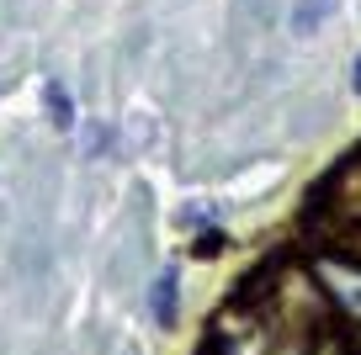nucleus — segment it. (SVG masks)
I'll return each instance as SVG.
<instances>
[{"label":"nucleus","mask_w":361,"mask_h":355,"mask_svg":"<svg viewBox=\"0 0 361 355\" xmlns=\"http://www.w3.org/2000/svg\"><path fill=\"white\" fill-rule=\"evenodd\" d=\"M149 313H154V323H159V329H170V323H176V270H165V276L154 281Z\"/></svg>","instance_id":"7ed1b4c3"},{"label":"nucleus","mask_w":361,"mask_h":355,"mask_svg":"<svg viewBox=\"0 0 361 355\" xmlns=\"http://www.w3.org/2000/svg\"><path fill=\"white\" fill-rule=\"evenodd\" d=\"M43 101H48V123L54 127H75V101H69V90L59 85V80L43 85Z\"/></svg>","instance_id":"20e7f679"},{"label":"nucleus","mask_w":361,"mask_h":355,"mask_svg":"<svg viewBox=\"0 0 361 355\" xmlns=\"http://www.w3.org/2000/svg\"><path fill=\"white\" fill-rule=\"evenodd\" d=\"M350 90H361V58L350 64Z\"/></svg>","instance_id":"39448f33"},{"label":"nucleus","mask_w":361,"mask_h":355,"mask_svg":"<svg viewBox=\"0 0 361 355\" xmlns=\"http://www.w3.org/2000/svg\"><path fill=\"white\" fill-rule=\"evenodd\" d=\"M335 6H340V0H298V6H293V32L298 37H314L319 27L335 16Z\"/></svg>","instance_id":"f03ea898"},{"label":"nucleus","mask_w":361,"mask_h":355,"mask_svg":"<svg viewBox=\"0 0 361 355\" xmlns=\"http://www.w3.org/2000/svg\"><path fill=\"white\" fill-rule=\"evenodd\" d=\"M308 218H319L324 228H361V159L356 154L324 175V186L314 191V212Z\"/></svg>","instance_id":"f257e3e1"}]
</instances>
